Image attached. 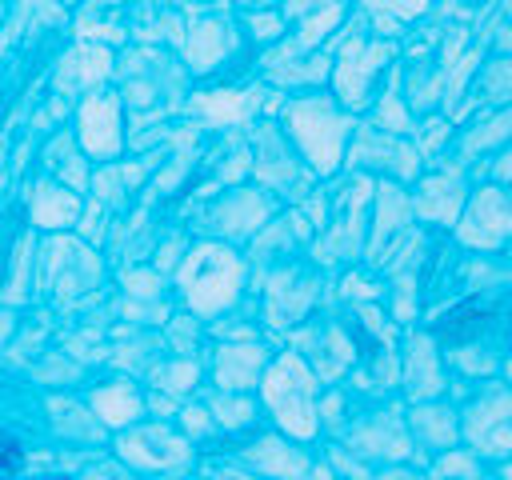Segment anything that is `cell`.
<instances>
[{
    "instance_id": "cell-1",
    "label": "cell",
    "mask_w": 512,
    "mask_h": 480,
    "mask_svg": "<svg viewBox=\"0 0 512 480\" xmlns=\"http://www.w3.org/2000/svg\"><path fill=\"white\" fill-rule=\"evenodd\" d=\"M20 464H24V452H20V444H16L12 436H4V432H0V468H4V472H16Z\"/></svg>"
}]
</instances>
